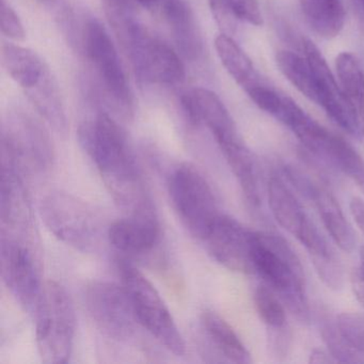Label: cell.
<instances>
[{
    "mask_svg": "<svg viewBox=\"0 0 364 364\" xmlns=\"http://www.w3.org/2000/svg\"><path fill=\"white\" fill-rule=\"evenodd\" d=\"M308 251L311 261L321 280L329 289L338 291L344 285L342 264L325 236L319 232L312 219L306 223L297 238Z\"/></svg>",
    "mask_w": 364,
    "mask_h": 364,
    "instance_id": "d6986e66",
    "label": "cell"
},
{
    "mask_svg": "<svg viewBox=\"0 0 364 364\" xmlns=\"http://www.w3.org/2000/svg\"><path fill=\"white\" fill-rule=\"evenodd\" d=\"M304 55L312 68L318 93V106L341 129L350 135L360 137L363 133L361 120L350 102L347 99L338 80L332 73L316 46L311 40L304 41Z\"/></svg>",
    "mask_w": 364,
    "mask_h": 364,
    "instance_id": "8fae6325",
    "label": "cell"
},
{
    "mask_svg": "<svg viewBox=\"0 0 364 364\" xmlns=\"http://www.w3.org/2000/svg\"><path fill=\"white\" fill-rule=\"evenodd\" d=\"M201 323L210 342L225 359L238 364L252 362L250 353L235 330L220 315L214 311H204Z\"/></svg>",
    "mask_w": 364,
    "mask_h": 364,
    "instance_id": "cb8c5ba5",
    "label": "cell"
},
{
    "mask_svg": "<svg viewBox=\"0 0 364 364\" xmlns=\"http://www.w3.org/2000/svg\"><path fill=\"white\" fill-rule=\"evenodd\" d=\"M40 212L48 229L68 246L86 252L99 244V219L77 198L63 193H50L42 200Z\"/></svg>",
    "mask_w": 364,
    "mask_h": 364,
    "instance_id": "8992f818",
    "label": "cell"
},
{
    "mask_svg": "<svg viewBox=\"0 0 364 364\" xmlns=\"http://www.w3.org/2000/svg\"><path fill=\"white\" fill-rule=\"evenodd\" d=\"M219 148L235 176L247 203L253 210H259L262 204V191L255 155L240 138L219 144Z\"/></svg>",
    "mask_w": 364,
    "mask_h": 364,
    "instance_id": "44dd1931",
    "label": "cell"
},
{
    "mask_svg": "<svg viewBox=\"0 0 364 364\" xmlns=\"http://www.w3.org/2000/svg\"><path fill=\"white\" fill-rule=\"evenodd\" d=\"M182 105L193 124L208 127L217 144L240 138L235 123L218 95L204 88H196L182 97Z\"/></svg>",
    "mask_w": 364,
    "mask_h": 364,
    "instance_id": "e0dca14e",
    "label": "cell"
},
{
    "mask_svg": "<svg viewBox=\"0 0 364 364\" xmlns=\"http://www.w3.org/2000/svg\"><path fill=\"white\" fill-rule=\"evenodd\" d=\"M85 53L104 91L119 109L129 114L133 105L131 90L116 46L101 22L92 18L82 33Z\"/></svg>",
    "mask_w": 364,
    "mask_h": 364,
    "instance_id": "52a82bcc",
    "label": "cell"
},
{
    "mask_svg": "<svg viewBox=\"0 0 364 364\" xmlns=\"http://www.w3.org/2000/svg\"><path fill=\"white\" fill-rule=\"evenodd\" d=\"M135 3L139 4V5L144 6V7H151V6L157 5L159 3H166L167 0H134Z\"/></svg>",
    "mask_w": 364,
    "mask_h": 364,
    "instance_id": "ab89813d",
    "label": "cell"
},
{
    "mask_svg": "<svg viewBox=\"0 0 364 364\" xmlns=\"http://www.w3.org/2000/svg\"><path fill=\"white\" fill-rule=\"evenodd\" d=\"M252 264L269 289L301 323L310 321L304 267L284 238L268 232H253Z\"/></svg>",
    "mask_w": 364,
    "mask_h": 364,
    "instance_id": "7a4b0ae2",
    "label": "cell"
},
{
    "mask_svg": "<svg viewBox=\"0 0 364 364\" xmlns=\"http://www.w3.org/2000/svg\"><path fill=\"white\" fill-rule=\"evenodd\" d=\"M284 174L289 183L312 202L333 242L345 252H353L355 247V233L331 191L295 167H284Z\"/></svg>",
    "mask_w": 364,
    "mask_h": 364,
    "instance_id": "7c38bea8",
    "label": "cell"
},
{
    "mask_svg": "<svg viewBox=\"0 0 364 364\" xmlns=\"http://www.w3.org/2000/svg\"><path fill=\"white\" fill-rule=\"evenodd\" d=\"M351 283L355 298L364 306V247L360 249L359 264L353 270Z\"/></svg>",
    "mask_w": 364,
    "mask_h": 364,
    "instance_id": "8d00e7d4",
    "label": "cell"
},
{
    "mask_svg": "<svg viewBox=\"0 0 364 364\" xmlns=\"http://www.w3.org/2000/svg\"><path fill=\"white\" fill-rule=\"evenodd\" d=\"M129 61L144 82L174 86L185 78L184 65L178 55L171 46L153 35Z\"/></svg>",
    "mask_w": 364,
    "mask_h": 364,
    "instance_id": "9a60e30c",
    "label": "cell"
},
{
    "mask_svg": "<svg viewBox=\"0 0 364 364\" xmlns=\"http://www.w3.org/2000/svg\"><path fill=\"white\" fill-rule=\"evenodd\" d=\"M309 362H311V363L327 364L333 363V362L336 361L333 359V357H332L331 353H327L326 351H323V349L315 348L313 349L312 353H311Z\"/></svg>",
    "mask_w": 364,
    "mask_h": 364,
    "instance_id": "f35d334b",
    "label": "cell"
},
{
    "mask_svg": "<svg viewBox=\"0 0 364 364\" xmlns=\"http://www.w3.org/2000/svg\"><path fill=\"white\" fill-rule=\"evenodd\" d=\"M161 12L183 56L191 60L199 58L203 52V41L188 4L184 0H167Z\"/></svg>",
    "mask_w": 364,
    "mask_h": 364,
    "instance_id": "ffe728a7",
    "label": "cell"
},
{
    "mask_svg": "<svg viewBox=\"0 0 364 364\" xmlns=\"http://www.w3.org/2000/svg\"><path fill=\"white\" fill-rule=\"evenodd\" d=\"M159 238L161 225L155 210L129 215L107 230L109 244L119 252L129 255H146L159 244Z\"/></svg>",
    "mask_w": 364,
    "mask_h": 364,
    "instance_id": "2e32d148",
    "label": "cell"
},
{
    "mask_svg": "<svg viewBox=\"0 0 364 364\" xmlns=\"http://www.w3.org/2000/svg\"><path fill=\"white\" fill-rule=\"evenodd\" d=\"M276 61L284 77L306 99L318 105L314 74L304 55L302 57L289 50H280L277 54Z\"/></svg>",
    "mask_w": 364,
    "mask_h": 364,
    "instance_id": "f1b7e54d",
    "label": "cell"
},
{
    "mask_svg": "<svg viewBox=\"0 0 364 364\" xmlns=\"http://www.w3.org/2000/svg\"><path fill=\"white\" fill-rule=\"evenodd\" d=\"M268 202L274 219L289 234L299 237L311 220L293 191L278 174L270 176L267 185Z\"/></svg>",
    "mask_w": 364,
    "mask_h": 364,
    "instance_id": "7402d4cb",
    "label": "cell"
},
{
    "mask_svg": "<svg viewBox=\"0 0 364 364\" xmlns=\"http://www.w3.org/2000/svg\"><path fill=\"white\" fill-rule=\"evenodd\" d=\"M363 134H364V124H363Z\"/></svg>",
    "mask_w": 364,
    "mask_h": 364,
    "instance_id": "b9f144b4",
    "label": "cell"
},
{
    "mask_svg": "<svg viewBox=\"0 0 364 364\" xmlns=\"http://www.w3.org/2000/svg\"><path fill=\"white\" fill-rule=\"evenodd\" d=\"M336 325L345 340L364 355V315L342 313L336 317Z\"/></svg>",
    "mask_w": 364,
    "mask_h": 364,
    "instance_id": "836d02e7",
    "label": "cell"
},
{
    "mask_svg": "<svg viewBox=\"0 0 364 364\" xmlns=\"http://www.w3.org/2000/svg\"><path fill=\"white\" fill-rule=\"evenodd\" d=\"M349 208H350L351 215H353V219H355V223H357L358 228L360 231L363 233L364 235V201L360 198H353V200L349 204Z\"/></svg>",
    "mask_w": 364,
    "mask_h": 364,
    "instance_id": "74e56055",
    "label": "cell"
},
{
    "mask_svg": "<svg viewBox=\"0 0 364 364\" xmlns=\"http://www.w3.org/2000/svg\"><path fill=\"white\" fill-rule=\"evenodd\" d=\"M1 157L14 161L24 174L46 173L54 166V146L39 123L18 114L3 129Z\"/></svg>",
    "mask_w": 364,
    "mask_h": 364,
    "instance_id": "ba28073f",
    "label": "cell"
},
{
    "mask_svg": "<svg viewBox=\"0 0 364 364\" xmlns=\"http://www.w3.org/2000/svg\"><path fill=\"white\" fill-rule=\"evenodd\" d=\"M168 187L181 223L193 237L205 240L221 215L210 183L195 166L184 163L172 172Z\"/></svg>",
    "mask_w": 364,
    "mask_h": 364,
    "instance_id": "5b68a950",
    "label": "cell"
},
{
    "mask_svg": "<svg viewBox=\"0 0 364 364\" xmlns=\"http://www.w3.org/2000/svg\"><path fill=\"white\" fill-rule=\"evenodd\" d=\"M118 272L138 323L170 353L178 357L184 355L186 353L184 338L154 285L127 259H118Z\"/></svg>",
    "mask_w": 364,
    "mask_h": 364,
    "instance_id": "277c9868",
    "label": "cell"
},
{
    "mask_svg": "<svg viewBox=\"0 0 364 364\" xmlns=\"http://www.w3.org/2000/svg\"><path fill=\"white\" fill-rule=\"evenodd\" d=\"M215 48L223 67L245 92L248 93L263 84L252 61L232 38L228 35L218 36L215 41Z\"/></svg>",
    "mask_w": 364,
    "mask_h": 364,
    "instance_id": "484cf974",
    "label": "cell"
},
{
    "mask_svg": "<svg viewBox=\"0 0 364 364\" xmlns=\"http://www.w3.org/2000/svg\"><path fill=\"white\" fill-rule=\"evenodd\" d=\"M253 299L257 314L267 329L287 327V313L284 306L281 304L280 298L267 285L257 287Z\"/></svg>",
    "mask_w": 364,
    "mask_h": 364,
    "instance_id": "1f68e13d",
    "label": "cell"
},
{
    "mask_svg": "<svg viewBox=\"0 0 364 364\" xmlns=\"http://www.w3.org/2000/svg\"><path fill=\"white\" fill-rule=\"evenodd\" d=\"M36 338L44 363L65 364L73 351L76 314L71 296L56 281L43 285L36 309Z\"/></svg>",
    "mask_w": 364,
    "mask_h": 364,
    "instance_id": "3957f363",
    "label": "cell"
},
{
    "mask_svg": "<svg viewBox=\"0 0 364 364\" xmlns=\"http://www.w3.org/2000/svg\"><path fill=\"white\" fill-rule=\"evenodd\" d=\"M80 137L106 188L121 208L129 215L153 210L154 204L129 138L116 120L102 112L93 122L82 127Z\"/></svg>",
    "mask_w": 364,
    "mask_h": 364,
    "instance_id": "6da1fadb",
    "label": "cell"
},
{
    "mask_svg": "<svg viewBox=\"0 0 364 364\" xmlns=\"http://www.w3.org/2000/svg\"><path fill=\"white\" fill-rule=\"evenodd\" d=\"M1 188H0V218L1 231L23 236L31 234L33 230V210L25 186V174L20 168L1 157Z\"/></svg>",
    "mask_w": 364,
    "mask_h": 364,
    "instance_id": "5bb4252c",
    "label": "cell"
},
{
    "mask_svg": "<svg viewBox=\"0 0 364 364\" xmlns=\"http://www.w3.org/2000/svg\"><path fill=\"white\" fill-rule=\"evenodd\" d=\"M0 269L16 301L27 312L35 313L43 285L26 237L1 231Z\"/></svg>",
    "mask_w": 364,
    "mask_h": 364,
    "instance_id": "9c48e42d",
    "label": "cell"
},
{
    "mask_svg": "<svg viewBox=\"0 0 364 364\" xmlns=\"http://www.w3.org/2000/svg\"><path fill=\"white\" fill-rule=\"evenodd\" d=\"M329 164L350 178L364 193V159L340 136L332 146Z\"/></svg>",
    "mask_w": 364,
    "mask_h": 364,
    "instance_id": "4dcf8cb0",
    "label": "cell"
},
{
    "mask_svg": "<svg viewBox=\"0 0 364 364\" xmlns=\"http://www.w3.org/2000/svg\"><path fill=\"white\" fill-rule=\"evenodd\" d=\"M0 28L1 33L9 39L23 41L25 39V29L20 18L6 0L0 3Z\"/></svg>",
    "mask_w": 364,
    "mask_h": 364,
    "instance_id": "e575fe53",
    "label": "cell"
},
{
    "mask_svg": "<svg viewBox=\"0 0 364 364\" xmlns=\"http://www.w3.org/2000/svg\"><path fill=\"white\" fill-rule=\"evenodd\" d=\"M302 14L309 26L325 39L338 36L346 20L344 0H300Z\"/></svg>",
    "mask_w": 364,
    "mask_h": 364,
    "instance_id": "d4e9b609",
    "label": "cell"
},
{
    "mask_svg": "<svg viewBox=\"0 0 364 364\" xmlns=\"http://www.w3.org/2000/svg\"><path fill=\"white\" fill-rule=\"evenodd\" d=\"M268 348L272 357L282 359L289 355L291 344V333L289 327L267 329Z\"/></svg>",
    "mask_w": 364,
    "mask_h": 364,
    "instance_id": "d590c367",
    "label": "cell"
},
{
    "mask_svg": "<svg viewBox=\"0 0 364 364\" xmlns=\"http://www.w3.org/2000/svg\"><path fill=\"white\" fill-rule=\"evenodd\" d=\"M1 59L12 80L26 91L35 88L48 71L43 61L33 50L16 44H4Z\"/></svg>",
    "mask_w": 364,
    "mask_h": 364,
    "instance_id": "603a6c76",
    "label": "cell"
},
{
    "mask_svg": "<svg viewBox=\"0 0 364 364\" xmlns=\"http://www.w3.org/2000/svg\"><path fill=\"white\" fill-rule=\"evenodd\" d=\"M253 231L232 217L221 214L204 242L210 255L232 272L251 274Z\"/></svg>",
    "mask_w": 364,
    "mask_h": 364,
    "instance_id": "4fadbf2b",
    "label": "cell"
},
{
    "mask_svg": "<svg viewBox=\"0 0 364 364\" xmlns=\"http://www.w3.org/2000/svg\"><path fill=\"white\" fill-rule=\"evenodd\" d=\"M210 9L218 24L225 29L233 27L235 21L249 23L255 26L263 24L257 0H208Z\"/></svg>",
    "mask_w": 364,
    "mask_h": 364,
    "instance_id": "f546056e",
    "label": "cell"
},
{
    "mask_svg": "<svg viewBox=\"0 0 364 364\" xmlns=\"http://www.w3.org/2000/svg\"><path fill=\"white\" fill-rule=\"evenodd\" d=\"M102 6L119 44L131 59L151 36L140 20L134 0H102Z\"/></svg>",
    "mask_w": 364,
    "mask_h": 364,
    "instance_id": "ac0fdd59",
    "label": "cell"
},
{
    "mask_svg": "<svg viewBox=\"0 0 364 364\" xmlns=\"http://www.w3.org/2000/svg\"><path fill=\"white\" fill-rule=\"evenodd\" d=\"M338 82L348 101L364 118V69L359 59L351 53H341L336 59Z\"/></svg>",
    "mask_w": 364,
    "mask_h": 364,
    "instance_id": "83f0119b",
    "label": "cell"
},
{
    "mask_svg": "<svg viewBox=\"0 0 364 364\" xmlns=\"http://www.w3.org/2000/svg\"><path fill=\"white\" fill-rule=\"evenodd\" d=\"M85 304L97 329L107 338L125 342L135 333L137 318L122 284L93 281L85 291Z\"/></svg>",
    "mask_w": 364,
    "mask_h": 364,
    "instance_id": "30bf717a",
    "label": "cell"
},
{
    "mask_svg": "<svg viewBox=\"0 0 364 364\" xmlns=\"http://www.w3.org/2000/svg\"><path fill=\"white\" fill-rule=\"evenodd\" d=\"M360 5H361L362 9L364 11V0H359Z\"/></svg>",
    "mask_w": 364,
    "mask_h": 364,
    "instance_id": "60d3db41",
    "label": "cell"
},
{
    "mask_svg": "<svg viewBox=\"0 0 364 364\" xmlns=\"http://www.w3.org/2000/svg\"><path fill=\"white\" fill-rule=\"evenodd\" d=\"M27 93L50 127H54L55 131L59 134L65 135L68 131L67 116L61 103L58 89L50 71H48L35 88L27 91Z\"/></svg>",
    "mask_w": 364,
    "mask_h": 364,
    "instance_id": "4316f807",
    "label": "cell"
},
{
    "mask_svg": "<svg viewBox=\"0 0 364 364\" xmlns=\"http://www.w3.org/2000/svg\"><path fill=\"white\" fill-rule=\"evenodd\" d=\"M321 333L333 359L341 363H364V355L355 350L341 333L336 321L323 318Z\"/></svg>",
    "mask_w": 364,
    "mask_h": 364,
    "instance_id": "d6a6232c",
    "label": "cell"
}]
</instances>
